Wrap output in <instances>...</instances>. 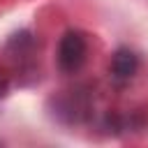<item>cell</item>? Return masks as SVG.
Here are the masks:
<instances>
[{"label": "cell", "instance_id": "3", "mask_svg": "<svg viewBox=\"0 0 148 148\" xmlns=\"http://www.w3.org/2000/svg\"><path fill=\"white\" fill-rule=\"evenodd\" d=\"M7 88H9V86H7V81H0V97H5V95H7Z\"/></svg>", "mask_w": 148, "mask_h": 148}, {"label": "cell", "instance_id": "2", "mask_svg": "<svg viewBox=\"0 0 148 148\" xmlns=\"http://www.w3.org/2000/svg\"><path fill=\"white\" fill-rule=\"evenodd\" d=\"M136 69H139V56L132 49H127V46L116 49V53L111 58V74H113V79L116 81H130V79H134Z\"/></svg>", "mask_w": 148, "mask_h": 148}, {"label": "cell", "instance_id": "1", "mask_svg": "<svg viewBox=\"0 0 148 148\" xmlns=\"http://www.w3.org/2000/svg\"><path fill=\"white\" fill-rule=\"evenodd\" d=\"M58 67L65 74H74L83 67L88 58V39L81 30H67L58 42Z\"/></svg>", "mask_w": 148, "mask_h": 148}]
</instances>
